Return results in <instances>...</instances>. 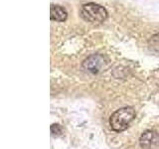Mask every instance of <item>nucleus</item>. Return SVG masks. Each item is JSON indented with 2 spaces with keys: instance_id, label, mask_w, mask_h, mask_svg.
Returning a JSON list of instances; mask_svg holds the SVG:
<instances>
[{
  "instance_id": "6",
  "label": "nucleus",
  "mask_w": 159,
  "mask_h": 149,
  "mask_svg": "<svg viewBox=\"0 0 159 149\" xmlns=\"http://www.w3.org/2000/svg\"><path fill=\"white\" fill-rule=\"evenodd\" d=\"M148 48L153 53L159 55V33L153 35V36L148 40Z\"/></svg>"
},
{
  "instance_id": "2",
  "label": "nucleus",
  "mask_w": 159,
  "mask_h": 149,
  "mask_svg": "<svg viewBox=\"0 0 159 149\" xmlns=\"http://www.w3.org/2000/svg\"><path fill=\"white\" fill-rule=\"evenodd\" d=\"M80 15L86 22L92 24H101L107 20V11L106 8L99 4L88 3L83 5Z\"/></svg>"
},
{
  "instance_id": "5",
  "label": "nucleus",
  "mask_w": 159,
  "mask_h": 149,
  "mask_svg": "<svg viewBox=\"0 0 159 149\" xmlns=\"http://www.w3.org/2000/svg\"><path fill=\"white\" fill-rule=\"evenodd\" d=\"M50 18L56 22H64L68 18V12L64 7L60 5H51L50 8Z\"/></svg>"
},
{
  "instance_id": "7",
  "label": "nucleus",
  "mask_w": 159,
  "mask_h": 149,
  "mask_svg": "<svg viewBox=\"0 0 159 149\" xmlns=\"http://www.w3.org/2000/svg\"><path fill=\"white\" fill-rule=\"evenodd\" d=\"M62 127L59 125V124H52L51 125V134L53 137H58L60 135H62Z\"/></svg>"
},
{
  "instance_id": "1",
  "label": "nucleus",
  "mask_w": 159,
  "mask_h": 149,
  "mask_svg": "<svg viewBox=\"0 0 159 149\" xmlns=\"http://www.w3.org/2000/svg\"><path fill=\"white\" fill-rule=\"evenodd\" d=\"M135 111L132 107H122L114 111L109 117V125L111 129L116 132H120L130 125L135 118Z\"/></svg>"
},
{
  "instance_id": "3",
  "label": "nucleus",
  "mask_w": 159,
  "mask_h": 149,
  "mask_svg": "<svg viewBox=\"0 0 159 149\" xmlns=\"http://www.w3.org/2000/svg\"><path fill=\"white\" fill-rule=\"evenodd\" d=\"M106 67V60L102 55L94 54L87 58L83 63V68L87 72L92 74H98Z\"/></svg>"
},
{
  "instance_id": "4",
  "label": "nucleus",
  "mask_w": 159,
  "mask_h": 149,
  "mask_svg": "<svg viewBox=\"0 0 159 149\" xmlns=\"http://www.w3.org/2000/svg\"><path fill=\"white\" fill-rule=\"evenodd\" d=\"M139 144L142 149H154L159 145V135L153 130L144 131L140 138Z\"/></svg>"
}]
</instances>
